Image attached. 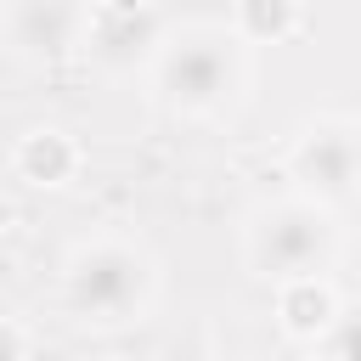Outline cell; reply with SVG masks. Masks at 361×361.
Returning a JSON list of instances; mask_svg holds the SVG:
<instances>
[{"instance_id": "8", "label": "cell", "mask_w": 361, "mask_h": 361, "mask_svg": "<svg viewBox=\"0 0 361 361\" xmlns=\"http://www.w3.org/2000/svg\"><path fill=\"white\" fill-rule=\"evenodd\" d=\"M338 305H344V299H338V288L327 282V271L276 282V322H282V333L299 338V344H316V338L327 333V322L338 316Z\"/></svg>"}, {"instance_id": "1", "label": "cell", "mask_w": 361, "mask_h": 361, "mask_svg": "<svg viewBox=\"0 0 361 361\" xmlns=\"http://www.w3.org/2000/svg\"><path fill=\"white\" fill-rule=\"evenodd\" d=\"M243 85H248V56L226 23H186L164 34L152 51V90L164 107L186 118L226 113L243 96Z\"/></svg>"}, {"instance_id": "11", "label": "cell", "mask_w": 361, "mask_h": 361, "mask_svg": "<svg viewBox=\"0 0 361 361\" xmlns=\"http://www.w3.org/2000/svg\"><path fill=\"white\" fill-rule=\"evenodd\" d=\"M0 361H28V327L17 316H0Z\"/></svg>"}, {"instance_id": "3", "label": "cell", "mask_w": 361, "mask_h": 361, "mask_svg": "<svg viewBox=\"0 0 361 361\" xmlns=\"http://www.w3.org/2000/svg\"><path fill=\"white\" fill-rule=\"evenodd\" d=\"M338 254V226H333V209L310 203V197H276V203H259L243 226V259L254 276H265L271 288L288 282V276H316L327 271Z\"/></svg>"}, {"instance_id": "6", "label": "cell", "mask_w": 361, "mask_h": 361, "mask_svg": "<svg viewBox=\"0 0 361 361\" xmlns=\"http://www.w3.org/2000/svg\"><path fill=\"white\" fill-rule=\"evenodd\" d=\"M158 17H152V6H96L90 0V34H85V45L102 56V62H113V68H124V62H135L141 51H158Z\"/></svg>"}, {"instance_id": "7", "label": "cell", "mask_w": 361, "mask_h": 361, "mask_svg": "<svg viewBox=\"0 0 361 361\" xmlns=\"http://www.w3.org/2000/svg\"><path fill=\"white\" fill-rule=\"evenodd\" d=\"M79 164H85V152H79V141H73L62 124H34V130H23L17 147H11V169H17V180L45 186V192L68 186V180L79 175Z\"/></svg>"}, {"instance_id": "9", "label": "cell", "mask_w": 361, "mask_h": 361, "mask_svg": "<svg viewBox=\"0 0 361 361\" xmlns=\"http://www.w3.org/2000/svg\"><path fill=\"white\" fill-rule=\"evenodd\" d=\"M299 0H231V34L243 45H282L299 34Z\"/></svg>"}, {"instance_id": "4", "label": "cell", "mask_w": 361, "mask_h": 361, "mask_svg": "<svg viewBox=\"0 0 361 361\" xmlns=\"http://www.w3.org/2000/svg\"><path fill=\"white\" fill-rule=\"evenodd\" d=\"M288 180L299 186V197L322 209L361 197V124L338 113L310 118L288 147Z\"/></svg>"}, {"instance_id": "2", "label": "cell", "mask_w": 361, "mask_h": 361, "mask_svg": "<svg viewBox=\"0 0 361 361\" xmlns=\"http://www.w3.org/2000/svg\"><path fill=\"white\" fill-rule=\"evenodd\" d=\"M158 299V265L141 243L85 237L62 259V305L85 327H130Z\"/></svg>"}, {"instance_id": "10", "label": "cell", "mask_w": 361, "mask_h": 361, "mask_svg": "<svg viewBox=\"0 0 361 361\" xmlns=\"http://www.w3.org/2000/svg\"><path fill=\"white\" fill-rule=\"evenodd\" d=\"M316 361H361V305H338V316L316 338Z\"/></svg>"}, {"instance_id": "5", "label": "cell", "mask_w": 361, "mask_h": 361, "mask_svg": "<svg viewBox=\"0 0 361 361\" xmlns=\"http://www.w3.org/2000/svg\"><path fill=\"white\" fill-rule=\"evenodd\" d=\"M90 0H0V45L17 62L56 68L85 51Z\"/></svg>"}, {"instance_id": "12", "label": "cell", "mask_w": 361, "mask_h": 361, "mask_svg": "<svg viewBox=\"0 0 361 361\" xmlns=\"http://www.w3.org/2000/svg\"><path fill=\"white\" fill-rule=\"evenodd\" d=\"M254 361H310V355H254Z\"/></svg>"}]
</instances>
